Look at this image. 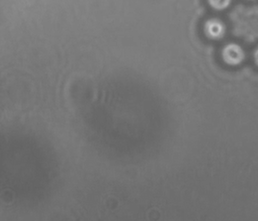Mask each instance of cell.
Returning a JSON list of instances; mask_svg holds the SVG:
<instances>
[{
  "instance_id": "1",
  "label": "cell",
  "mask_w": 258,
  "mask_h": 221,
  "mask_svg": "<svg viewBox=\"0 0 258 221\" xmlns=\"http://www.w3.org/2000/svg\"><path fill=\"white\" fill-rule=\"evenodd\" d=\"M222 54L224 61L231 65L240 63L245 57L243 49L235 43H230L226 45L222 50Z\"/></svg>"
},
{
  "instance_id": "2",
  "label": "cell",
  "mask_w": 258,
  "mask_h": 221,
  "mask_svg": "<svg viewBox=\"0 0 258 221\" xmlns=\"http://www.w3.org/2000/svg\"><path fill=\"white\" fill-rule=\"evenodd\" d=\"M205 31L207 35L213 39H219L225 34L226 28L224 24L216 18L211 19L205 25Z\"/></svg>"
},
{
  "instance_id": "3",
  "label": "cell",
  "mask_w": 258,
  "mask_h": 221,
  "mask_svg": "<svg viewBox=\"0 0 258 221\" xmlns=\"http://www.w3.org/2000/svg\"><path fill=\"white\" fill-rule=\"evenodd\" d=\"M231 0H208L211 6L217 10L225 9L230 5Z\"/></svg>"
},
{
  "instance_id": "4",
  "label": "cell",
  "mask_w": 258,
  "mask_h": 221,
  "mask_svg": "<svg viewBox=\"0 0 258 221\" xmlns=\"http://www.w3.org/2000/svg\"><path fill=\"white\" fill-rule=\"evenodd\" d=\"M254 59L256 63L258 65V48L255 50L254 52Z\"/></svg>"
}]
</instances>
